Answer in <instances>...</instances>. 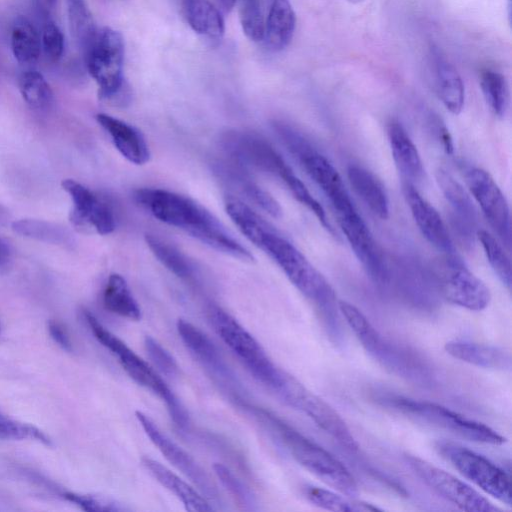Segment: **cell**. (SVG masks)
<instances>
[{
    "mask_svg": "<svg viewBox=\"0 0 512 512\" xmlns=\"http://www.w3.org/2000/svg\"><path fill=\"white\" fill-rule=\"evenodd\" d=\"M18 85L24 101L31 108L47 110L51 107L53 91L39 71L34 68L25 69L19 76Z\"/></svg>",
    "mask_w": 512,
    "mask_h": 512,
    "instance_id": "37",
    "label": "cell"
},
{
    "mask_svg": "<svg viewBox=\"0 0 512 512\" xmlns=\"http://www.w3.org/2000/svg\"><path fill=\"white\" fill-rule=\"evenodd\" d=\"M124 41L109 27L98 31L96 40L85 56L88 71L96 81L101 99H112L122 90Z\"/></svg>",
    "mask_w": 512,
    "mask_h": 512,
    "instance_id": "9",
    "label": "cell"
},
{
    "mask_svg": "<svg viewBox=\"0 0 512 512\" xmlns=\"http://www.w3.org/2000/svg\"><path fill=\"white\" fill-rule=\"evenodd\" d=\"M83 315L95 338L118 358L130 378L160 397L165 402L174 423L180 429H186V410L156 370L107 330L90 311L84 310Z\"/></svg>",
    "mask_w": 512,
    "mask_h": 512,
    "instance_id": "4",
    "label": "cell"
},
{
    "mask_svg": "<svg viewBox=\"0 0 512 512\" xmlns=\"http://www.w3.org/2000/svg\"><path fill=\"white\" fill-rule=\"evenodd\" d=\"M295 157L309 177L328 197L335 213L354 208L340 174L324 155L309 144Z\"/></svg>",
    "mask_w": 512,
    "mask_h": 512,
    "instance_id": "19",
    "label": "cell"
},
{
    "mask_svg": "<svg viewBox=\"0 0 512 512\" xmlns=\"http://www.w3.org/2000/svg\"><path fill=\"white\" fill-rule=\"evenodd\" d=\"M438 134H439V138L442 142V145L445 149V151L449 154H451L453 152V141H452V137L448 131V129L444 126V125H439L438 126Z\"/></svg>",
    "mask_w": 512,
    "mask_h": 512,
    "instance_id": "49",
    "label": "cell"
},
{
    "mask_svg": "<svg viewBox=\"0 0 512 512\" xmlns=\"http://www.w3.org/2000/svg\"><path fill=\"white\" fill-rule=\"evenodd\" d=\"M250 409L301 466L342 494L354 497L358 493L354 477L332 454L270 412L261 408Z\"/></svg>",
    "mask_w": 512,
    "mask_h": 512,
    "instance_id": "3",
    "label": "cell"
},
{
    "mask_svg": "<svg viewBox=\"0 0 512 512\" xmlns=\"http://www.w3.org/2000/svg\"><path fill=\"white\" fill-rule=\"evenodd\" d=\"M184 13L190 27L211 40H219L224 34V20L209 0H183Z\"/></svg>",
    "mask_w": 512,
    "mask_h": 512,
    "instance_id": "29",
    "label": "cell"
},
{
    "mask_svg": "<svg viewBox=\"0 0 512 512\" xmlns=\"http://www.w3.org/2000/svg\"><path fill=\"white\" fill-rule=\"evenodd\" d=\"M258 248L266 252L291 283L313 304L327 335L334 343L343 338L338 301L333 288L307 258L274 228L263 236Z\"/></svg>",
    "mask_w": 512,
    "mask_h": 512,
    "instance_id": "2",
    "label": "cell"
},
{
    "mask_svg": "<svg viewBox=\"0 0 512 512\" xmlns=\"http://www.w3.org/2000/svg\"><path fill=\"white\" fill-rule=\"evenodd\" d=\"M338 307L364 349L387 368L398 371L405 362L406 351L386 341L367 317L353 304L339 300Z\"/></svg>",
    "mask_w": 512,
    "mask_h": 512,
    "instance_id": "18",
    "label": "cell"
},
{
    "mask_svg": "<svg viewBox=\"0 0 512 512\" xmlns=\"http://www.w3.org/2000/svg\"><path fill=\"white\" fill-rule=\"evenodd\" d=\"M40 38L46 57L52 62L58 61L64 51V37L54 21L47 19L44 22Z\"/></svg>",
    "mask_w": 512,
    "mask_h": 512,
    "instance_id": "46",
    "label": "cell"
},
{
    "mask_svg": "<svg viewBox=\"0 0 512 512\" xmlns=\"http://www.w3.org/2000/svg\"><path fill=\"white\" fill-rule=\"evenodd\" d=\"M435 81L440 100L452 114H459L464 106L465 90L456 68L438 54L435 57Z\"/></svg>",
    "mask_w": 512,
    "mask_h": 512,
    "instance_id": "28",
    "label": "cell"
},
{
    "mask_svg": "<svg viewBox=\"0 0 512 512\" xmlns=\"http://www.w3.org/2000/svg\"><path fill=\"white\" fill-rule=\"evenodd\" d=\"M11 48L17 62L25 69L33 68L41 52V38L34 25L23 16L18 17L11 31Z\"/></svg>",
    "mask_w": 512,
    "mask_h": 512,
    "instance_id": "30",
    "label": "cell"
},
{
    "mask_svg": "<svg viewBox=\"0 0 512 512\" xmlns=\"http://www.w3.org/2000/svg\"><path fill=\"white\" fill-rule=\"evenodd\" d=\"M12 256V247L9 242L0 236V268L6 266Z\"/></svg>",
    "mask_w": 512,
    "mask_h": 512,
    "instance_id": "48",
    "label": "cell"
},
{
    "mask_svg": "<svg viewBox=\"0 0 512 512\" xmlns=\"http://www.w3.org/2000/svg\"><path fill=\"white\" fill-rule=\"evenodd\" d=\"M216 171L269 215L275 218L281 216L279 203L250 178L243 165L232 159V162L219 164Z\"/></svg>",
    "mask_w": 512,
    "mask_h": 512,
    "instance_id": "26",
    "label": "cell"
},
{
    "mask_svg": "<svg viewBox=\"0 0 512 512\" xmlns=\"http://www.w3.org/2000/svg\"><path fill=\"white\" fill-rule=\"evenodd\" d=\"M347 178L353 191L362 199L371 212L380 219L389 217V200L382 183L366 168L351 164Z\"/></svg>",
    "mask_w": 512,
    "mask_h": 512,
    "instance_id": "25",
    "label": "cell"
},
{
    "mask_svg": "<svg viewBox=\"0 0 512 512\" xmlns=\"http://www.w3.org/2000/svg\"><path fill=\"white\" fill-rule=\"evenodd\" d=\"M0 438L8 440L34 439L50 446L49 437L37 427L21 423L0 413Z\"/></svg>",
    "mask_w": 512,
    "mask_h": 512,
    "instance_id": "41",
    "label": "cell"
},
{
    "mask_svg": "<svg viewBox=\"0 0 512 512\" xmlns=\"http://www.w3.org/2000/svg\"><path fill=\"white\" fill-rule=\"evenodd\" d=\"M145 241L153 255L170 272L181 279H189L193 275V266L187 257L174 245L157 235L146 234Z\"/></svg>",
    "mask_w": 512,
    "mask_h": 512,
    "instance_id": "36",
    "label": "cell"
},
{
    "mask_svg": "<svg viewBox=\"0 0 512 512\" xmlns=\"http://www.w3.org/2000/svg\"><path fill=\"white\" fill-rule=\"evenodd\" d=\"M477 237L483 247L486 258L501 283L511 289V263L503 247L488 231L480 229Z\"/></svg>",
    "mask_w": 512,
    "mask_h": 512,
    "instance_id": "39",
    "label": "cell"
},
{
    "mask_svg": "<svg viewBox=\"0 0 512 512\" xmlns=\"http://www.w3.org/2000/svg\"><path fill=\"white\" fill-rule=\"evenodd\" d=\"M223 140L232 159L244 167H253L281 180L292 172L274 147L255 133L234 131L226 134Z\"/></svg>",
    "mask_w": 512,
    "mask_h": 512,
    "instance_id": "13",
    "label": "cell"
},
{
    "mask_svg": "<svg viewBox=\"0 0 512 512\" xmlns=\"http://www.w3.org/2000/svg\"><path fill=\"white\" fill-rule=\"evenodd\" d=\"M61 186L73 203L69 219L75 228L100 235L116 228L114 209L109 201L73 179H65Z\"/></svg>",
    "mask_w": 512,
    "mask_h": 512,
    "instance_id": "12",
    "label": "cell"
},
{
    "mask_svg": "<svg viewBox=\"0 0 512 512\" xmlns=\"http://www.w3.org/2000/svg\"><path fill=\"white\" fill-rule=\"evenodd\" d=\"M54 2L55 0H37L38 5L43 12H47L52 7Z\"/></svg>",
    "mask_w": 512,
    "mask_h": 512,
    "instance_id": "50",
    "label": "cell"
},
{
    "mask_svg": "<svg viewBox=\"0 0 512 512\" xmlns=\"http://www.w3.org/2000/svg\"><path fill=\"white\" fill-rule=\"evenodd\" d=\"M465 179L469 191L480 205L502 242L509 248L511 243V223L508 202L489 172L472 167L466 170Z\"/></svg>",
    "mask_w": 512,
    "mask_h": 512,
    "instance_id": "14",
    "label": "cell"
},
{
    "mask_svg": "<svg viewBox=\"0 0 512 512\" xmlns=\"http://www.w3.org/2000/svg\"><path fill=\"white\" fill-rule=\"evenodd\" d=\"M177 331L196 360L213 376L218 384L229 390L236 399V391L239 389L237 378L211 339L199 328L184 319L177 321Z\"/></svg>",
    "mask_w": 512,
    "mask_h": 512,
    "instance_id": "17",
    "label": "cell"
},
{
    "mask_svg": "<svg viewBox=\"0 0 512 512\" xmlns=\"http://www.w3.org/2000/svg\"><path fill=\"white\" fill-rule=\"evenodd\" d=\"M452 357L471 365L506 370L511 367V356L504 348L469 341H449L444 346Z\"/></svg>",
    "mask_w": 512,
    "mask_h": 512,
    "instance_id": "23",
    "label": "cell"
},
{
    "mask_svg": "<svg viewBox=\"0 0 512 512\" xmlns=\"http://www.w3.org/2000/svg\"><path fill=\"white\" fill-rule=\"evenodd\" d=\"M63 496L66 500L74 503L84 511L118 512L128 510L121 503L103 496L75 492H66Z\"/></svg>",
    "mask_w": 512,
    "mask_h": 512,
    "instance_id": "42",
    "label": "cell"
},
{
    "mask_svg": "<svg viewBox=\"0 0 512 512\" xmlns=\"http://www.w3.org/2000/svg\"><path fill=\"white\" fill-rule=\"evenodd\" d=\"M377 401L409 418L436 426L471 441L492 445H502L506 442L505 437L489 426L432 402L389 393L379 395Z\"/></svg>",
    "mask_w": 512,
    "mask_h": 512,
    "instance_id": "5",
    "label": "cell"
},
{
    "mask_svg": "<svg viewBox=\"0 0 512 512\" xmlns=\"http://www.w3.org/2000/svg\"><path fill=\"white\" fill-rule=\"evenodd\" d=\"M135 201L156 219L179 228L210 247L244 262L254 257L202 205L190 197L158 188H141Z\"/></svg>",
    "mask_w": 512,
    "mask_h": 512,
    "instance_id": "1",
    "label": "cell"
},
{
    "mask_svg": "<svg viewBox=\"0 0 512 512\" xmlns=\"http://www.w3.org/2000/svg\"><path fill=\"white\" fill-rule=\"evenodd\" d=\"M435 278L442 296L455 305L472 311H481L490 303L489 288L454 254L446 255L437 265Z\"/></svg>",
    "mask_w": 512,
    "mask_h": 512,
    "instance_id": "10",
    "label": "cell"
},
{
    "mask_svg": "<svg viewBox=\"0 0 512 512\" xmlns=\"http://www.w3.org/2000/svg\"><path fill=\"white\" fill-rule=\"evenodd\" d=\"M305 498L312 504L331 511L340 512H372L381 510L370 503L356 500L351 496L339 495L333 491L313 485L303 487Z\"/></svg>",
    "mask_w": 512,
    "mask_h": 512,
    "instance_id": "32",
    "label": "cell"
},
{
    "mask_svg": "<svg viewBox=\"0 0 512 512\" xmlns=\"http://www.w3.org/2000/svg\"><path fill=\"white\" fill-rule=\"evenodd\" d=\"M208 318L222 341L237 355L253 376L276 391L286 372L271 361L260 343L234 317L219 306L209 307Z\"/></svg>",
    "mask_w": 512,
    "mask_h": 512,
    "instance_id": "6",
    "label": "cell"
},
{
    "mask_svg": "<svg viewBox=\"0 0 512 512\" xmlns=\"http://www.w3.org/2000/svg\"><path fill=\"white\" fill-rule=\"evenodd\" d=\"M96 120L108 133L115 148L130 163L144 165L149 161V147L136 127L105 113L97 114Z\"/></svg>",
    "mask_w": 512,
    "mask_h": 512,
    "instance_id": "21",
    "label": "cell"
},
{
    "mask_svg": "<svg viewBox=\"0 0 512 512\" xmlns=\"http://www.w3.org/2000/svg\"><path fill=\"white\" fill-rule=\"evenodd\" d=\"M336 217L355 256L366 272L375 282L385 284L389 274L383 254L355 207L336 213Z\"/></svg>",
    "mask_w": 512,
    "mask_h": 512,
    "instance_id": "15",
    "label": "cell"
},
{
    "mask_svg": "<svg viewBox=\"0 0 512 512\" xmlns=\"http://www.w3.org/2000/svg\"><path fill=\"white\" fill-rule=\"evenodd\" d=\"M104 307L113 314L130 320L141 318V309L126 280L119 274H111L103 291Z\"/></svg>",
    "mask_w": 512,
    "mask_h": 512,
    "instance_id": "31",
    "label": "cell"
},
{
    "mask_svg": "<svg viewBox=\"0 0 512 512\" xmlns=\"http://www.w3.org/2000/svg\"><path fill=\"white\" fill-rule=\"evenodd\" d=\"M405 460L423 483L460 509L468 512L501 511L471 486L447 471L417 456L406 455Z\"/></svg>",
    "mask_w": 512,
    "mask_h": 512,
    "instance_id": "11",
    "label": "cell"
},
{
    "mask_svg": "<svg viewBox=\"0 0 512 512\" xmlns=\"http://www.w3.org/2000/svg\"><path fill=\"white\" fill-rule=\"evenodd\" d=\"M67 6L71 33L85 57L94 44L99 30L84 0H67Z\"/></svg>",
    "mask_w": 512,
    "mask_h": 512,
    "instance_id": "34",
    "label": "cell"
},
{
    "mask_svg": "<svg viewBox=\"0 0 512 512\" xmlns=\"http://www.w3.org/2000/svg\"><path fill=\"white\" fill-rule=\"evenodd\" d=\"M11 227L15 233L23 237L55 245L72 244V235L68 229L57 223L24 218L13 221Z\"/></svg>",
    "mask_w": 512,
    "mask_h": 512,
    "instance_id": "33",
    "label": "cell"
},
{
    "mask_svg": "<svg viewBox=\"0 0 512 512\" xmlns=\"http://www.w3.org/2000/svg\"><path fill=\"white\" fill-rule=\"evenodd\" d=\"M276 393L290 406L302 411L324 432L350 451L358 450V443L345 421L327 402L315 395L288 373Z\"/></svg>",
    "mask_w": 512,
    "mask_h": 512,
    "instance_id": "8",
    "label": "cell"
},
{
    "mask_svg": "<svg viewBox=\"0 0 512 512\" xmlns=\"http://www.w3.org/2000/svg\"><path fill=\"white\" fill-rule=\"evenodd\" d=\"M387 135L394 162L408 182L419 181L423 164L419 152L402 124L392 119L387 125Z\"/></svg>",
    "mask_w": 512,
    "mask_h": 512,
    "instance_id": "22",
    "label": "cell"
},
{
    "mask_svg": "<svg viewBox=\"0 0 512 512\" xmlns=\"http://www.w3.org/2000/svg\"><path fill=\"white\" fill-rule=\"evenodd\" d=\"M403 191L414 221L422 235L430 244L446 255H453L454 247L451 237L438 211L423 198L412 183L405 182Z\"/></svg>",
    "mask_w": 512,
    "mask_h": 512,
    "instance_id": "20",
    "label": "cell"
},
{
    "mask_svg": "<svg viewBox=\"0 0 512 512\" xmlns=\"http://www.w3.org/2000/svg\"><path fill=\"white\" fill-rule=\"evenodd\" d=\"M213 468L222 485L235 497V499L245 506L246 509H254V496L243 485V483L225 465L215 463Z\"/></svg>",
    "mask_w": 512,
    "mask_h": 512,
    "instance_id": "44",
    "label": "cell"
},
{
    "mask_svg": "<svg viewBox=\"0 0 512 512\" xmlns=\"http://www.w3.org/2000/svg\"><path fill=\"white\" fill-rule=\"evenodd\" d=\"M218 2L225 11H230L234 7L237 0H218Z\"/></svg>",
    "mask_w": 512,
    "mask_h": 512,
    "instance_id": "51",
    "label": "cell"
},
{
    "mask_svg": "<svg viewBox=\"0 0 512 512\" xmlns=\"http://www.w3.org/2000/svg\"><path fill=\"white\" fill-rule=\"evenodd\" d=\"M283 182L288 187L290 192L299 201L302 205L306 206L314 215L318 218V220L322 223L323 226L330 229L329 223L326 219V214L321 206V204L312 196L310 191L304 185V183L291 172L284 179Z\"/></svg>",
    "mask_w": 512,
    "mask_h": 512,
    "instance_id": "43",
    "label": "cell"
},
{
    "mask_svg": "<svg viewBox=\"0 0 512 512\" xmlns=\"http://www.w3.org/2000/svg\"><path fill=\"white\" fill-rule=\"evenodd\" d=\"M136 418L151 442L175 468L189 478L207 498H219L218 491L206 471L188 452L164 434L144 413L136 411Z\"/></svg>",
    "mask_w": 512,
    "mask_h": 512,
    "instance_id": "16",
    "label": "cell"
},
{
    "mask_svg": "<svg viewBox=\"0 0 512 512\" xmlns=\"http://www.w3.org/2000/svg\"><path fill=\"white\" fill-rule=\"evenodd\" d=\"M480 86L490 109L497 117H504L509 105V90L505 77L494 70L480 74Z\"/></svg>",
    "mask_w": 512,
    "mask_h": 512,
    "instance_id": "38",
    "label": "cell"
},
{
    "mask_svg": "<svg viewBox=\"0 0 512 512\" xmlns=\"http://www.w3.org/2000/svg\"><path fill=\"white\" fill-rule=\"evenodd\" d=\"M240 22L246 36L253 41L264 38L263 0H240Z\"/></svg>",
    "mask_w": 512,
    "mask_h": 512,
    "instance_id": "40",
    "label": "cell"
},
{
    "mask_svg": "<svg viewBox=\"0 0 512 512\" xmlns=\"http://www.w3.org/2000/svg\"><path fill=\"white\" fill-rule=\"evenodd\" d=\"M9 220V212L8 210L0 205V225H4Z\"/></svg>",
    "mask_w": 512,
    "mask_h": 512,
    "instance_id": "52",
    "label": "cell"
},
{
    "mask_svg": "<svg viewBox=\"0 0 512 512\" xmlns=\"http://www.w3.org/2000/svg\"><path fill=\"white\" fill-rule=\"evenodd\" d=\"M296 16L289 0H271L264 38L273 51L286 48L293 38Z\"/></svg>",
    "mask_w": 512,
    "mask_h": 512,
    "instance_id": "27",
    "label": "cell"
},
{
    "mask_svg": "<svg viewBox=\"0 0 512 512\" xmlns=\"http://www.w3.org/2000/svg\"><path fill=\"white\" fill-rule=\"evenodd\" d=\"M147 354L158 371L168 377H174L179 372V367L172 355L154 338L145 337L144 341Z\"/></svg>",
    "mask_w": 512,
    "mask_h": 512,
    "instance_id": "45",
    "label": "cell"
},
{
    "mask_svg": "<svg viewBox=\"0 0 512 512\" xmlns=\"http://www.w3.org/2000/svg\"><path fill=\"white\" fill-rule=\"evenodd\" d=\"M434 447L465 478L504 504L511 505L510 477L485 457L449 441H437Z\"/></svg>",
    "mask_w": 512,
    "mask_h": 512,
    "instance_id": "7",
    "label": "cell"
},
{
    "mask_svg": "<svg viewBox=\"0 0 512 512\" xmlns=\"http://www.w3.org/2000/svg\"><path fill=\"white\" fill-rule=\"evenodd\" d=\"M48 330L52 339L64 350L72 351V343L69 335L63 325L57 321L51 320L48 323Z\"/></svg>",
    "mask_w": 512,
    "mask_h": 512,
    "instance_id": "47",
    "label": "cell"
},
{
    "mask_svg": "<svg viewBox=\"0 0 512 512\" xmlns=\"http://www.w3.org/2000/svg\"><path fill=\"white\" fill-rule=\"evenodd\" d=\"M142 464L164 488L173 493L183 503L186 510L191 512H210L214 510L206 498L160 462L144 457Z\"/></svg>",
    "mask_w": 512,
    "mask_h": 512,
    "instance_id": "24",
    "label": "cell"
},
{
    "mask_svg": "<svg viewBox=\"0 0 512 512\" xmlns=\"http://www.w3.org/2000/svg\"><path fill=\"white\" fill-rule=\"evenodd\" d=\"M437 183L447 201L453 207L460 220L465 224L473 225L476 218V209L471 198L463 186L445 169L436 171Z\"/></svg>",
    "mask_w": 512,
    "mask_h": 512,
    "instance_id": "35",
    "label": "cell"
}]
</instances>
